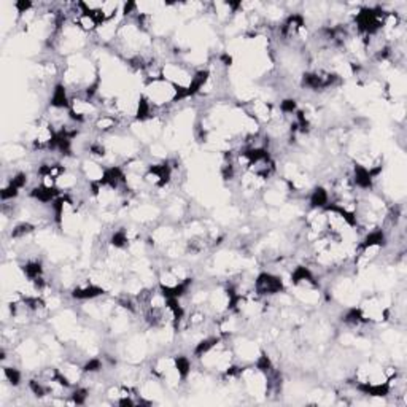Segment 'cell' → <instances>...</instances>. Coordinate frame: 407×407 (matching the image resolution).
I'll return each mask as SVG.
<instances>
[{
    "label": "cell",
    "instance_id": "6da1fadb",
    "mask_svg": "<svg viewBox=\"0 0 407 407\" xmlns=\"http://www.w3.org/2000/svg\"><path fill=\"white\" fill-rule=\"evenodd\" d=\"M285 283L280 275L272 272H262L255 279V291L258 296L269 297L283 293Z\"/></svg>",
    "mask_w": 407,
    "mask_h": 407
}]
</instances>
